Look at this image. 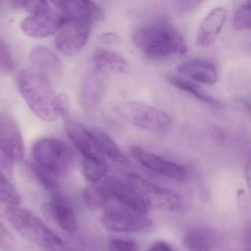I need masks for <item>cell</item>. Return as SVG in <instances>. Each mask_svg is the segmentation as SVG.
Instances as JSON below:
<instances>
[{"mask_svg":"<svg viewBox=\"0 0 251 251\" xmlns=\"http://www.w3.org/2000/svg\"><path fill=\"white\" fill-rule=\"evenodd\" d=\"M233 27L235 30H251V1L242 4L233 17Z\"/></svg>","mask_w":251,"mask_h":251,"instance_id":"83f0119b","label":"cell"},{"mask_svg":"<svg viewBox=\"0 0 251 251\" xmlns=\"http://www.w3.org/2000/svg\"><path fill=\"white\" fill-rule=\"evenodd\" d=\"M227 12L218 7L210 11L204 18L197 33L196 44L201 48L211 46L217 40L227 20Z\"/></svg>","mask_w":251,"mask_h":251,"instance_id":"2e32d148","label":"cell"},{"mask_svg":"<svg viewBox=\"0 0 251 251\" xmlns=\"http://www.w3.org/2000/svg\"><path fill=\"white\" fill-rule=\"evenodd\" d=\"M31 168L35 177L45 189L52 194L58 192L59 186L55 180V177L47 173L40 167H37L36 164H33L31 166Z\"/></svg>","mask_w":251,"mask_h":251,"instance_id":"f546056e","label":"cell"},{"mask_svg":"<svg viewBox=\"0 0 251 251\" xmlns=\"http://www.w3.org/2000/svg\"><path fill=\"white\" fill-rule=\"evenodd\" d=\"M32 154L34 164L55 177L70 173L75 161L70 145L57 138L38 141L33 145Z\"/></svg>","mask_w":251,"mask_h":251,"instance_id":"277c9868","label":"cell"},{"mask_svg":"<svg viewBox=\"0 0 251 251\" xmlns=\"http://www.w3.org/2000/svg\"><path fill=\"white\" fill-rule=\"evenodd\" d=\"M64 24V17L52 6L48 11L27 16L22 22L21 28L30 37L42 39L58 33Z\"/></svg>","mask_w":251,"mask_h":251,"instance_id":"9c48e42d","label":"cell"},{"mask_svg":"<svg viewBox=\"0 0 251 251\" xmlns=\"http://www.w3.org/2000/svg\"><path fill=\"white\" fill-rule=\"evenodd\" d=\"M19 91L33 114L48 123L58 117L55 108L57 95L51 81L32 70H23L17 77Z\"/></svg>","mask_w":251,"mask_h":251,"instance_id":"7a4b0ae2","label":"cell"},{"mask_svg":"<svg viewBox=\"0 0 251 251\" xmlns=\"http://www.w3.org/2000/svg\"><path fill=\"white\" fill-rule=\"evenodd\" d=\"M108 251H138L137 244L130 239H111L108 244Z\"/></svg>","mask_w":251,"mask_h":251,"instance_id":"d6a6232c","label":"cell"},{"mask_svg":"<svg viewBox=\"0 0 251 251\" xmlns=\"http://www.w3.org/2000/svg\"><path fill=\"white\" fill-rule=\"evenodd\" d=\"M148 251H173V248L164 241H158L151 245Z\"/></svg>","mask_w":251,"mask_h":251,"instance_id":"e575fe53","label":"cell"},{"mask_svg":"<svg viewBox=\"0 0 251 251\" xmlns=\"http://www.w3.org/2000/svg\"><path fill=\"white\" fill-rule=\"evenodd\" d=\"M135 46L149 59L164 61L186 55L188 47L181 34L165 22L138 27L132 36Z\"/></svg>","mask_w":251,"mask_h":251,"instance_id":"6da1fadb","label":"cell"},{"mask_svg":"<svg viewBox=\"0 0 251 251\" xmlns=\"http://www.w3.org/2000/svg\"><path fill=\"white\" fill-rule=\"evenodd\" d=\"M83 170L86 180L91 183H97L106 176L108 166L100 155H95L83 158Z\"/></svg>","mask_w":251,"mask_h":251,"instance_id":"d4e9b609","label":"cell"},{"mask_svg":"<svg viewBox=\"0 0 251 251\" xmlns=\"http://www.w3.org/2000/svg\"><path fill=\"white\" fill-rule=\"evenodd\" d=\"M93 25L84 20H64L55 37L57 50L67 56L78 54L87 43Z\"/></svg>","mask_w":251,"mask_h":251,"instance_id":"52a82bcc","label":"cell"},{"mask_svg":"<svg viewBox=\"0 0 251 251\" xmlns=\"http://www.w3.org/2000/svg\"><path fill=\"white\" fill-rule=\"evenodd\" d=\"M248 50H249L250 53L251 54V43L249 44V45H248Z\"/></svg>","mask_w":251,"mask_h":251,"instance_id":"74e56055","label":"cell"},{"mask_svg":"<svg viewBox=\"0 0 251 251\" xmlns=\"http://www.w3.org/2000/svg\"><path fill=\"white\" fill-rule=\"evenodd\" d=\"M93 61L96 68L105 72L127 74L130 67L127 61L118 52L111 50L100 48L94 52Z\"/></svg>","mask_w":251,"mask_h":251,"instance_id":"44dd1931","label":"cell"},{"mask_svg":"<svg viewBox=\"0 0 251 251\" xmlns=\"http://www.w3.org/2000/svg\"><path fill=\"white\" fill-rule=\"evenodd\" d=\"M130 152L133 158L145 168L152 173L169 178L182 180L188 176L184 166L165 159L139 146H132Z\"/></svg>","mask_w":251,"mask_h":251,"instance_id":"30bf717a","label":"cell"},{"mask_svg":"<svg viewBox=\"0 0 251 251\" xmlns=\"http://www.w3.org/2000/svg\"><path fill=\"white\" fill-rule=\"evenodd\" d=\"M10 6L16 9L25 10L30 14L48 11L52 8L51 2L42 0H34V1H25V0H12L8 1Z\"/></svg>","mask_w":251,"mask_h":251,"instance_id":"f1b7e54d","label":"cell"},{"mask_svg":"<svg viewBox=\"0 0 251 251\" xmlns=\"http://www.w3.org/2000/svg\"><path fill=\"white\" fill-rule=\"evenodd\" d=\"M177 8L181 14H187L195 11L202 3V1H179Z\"/></svg>","mask_w":251,"mask_h":251,"instance_id":"836d02e7","label":"cell"},{"mask_svg":"<svg viewBox=\"0 0 251 251\" xmlns=\"http://www.w3.org/2000/svg\"><path fill=\"white\" fill-rule=\"evenodd\" d=\"M30 70L49 79L57 78L63 71V63L59 57L46 47L33 48L29 55Z\"/></svg>","mask_w":251,"mask_h":251,"instance_id":"9a60e30c","label":"cell"},{"mask_svg":"<svg viewBox=\"0 0 251 251\" xmlns=\"http://www.w3.org/2000/svg\"><path fill=\"white\" fill-rule=\"evenodd\" d=\"M167 80L170 82V84L173 85L174 87L177 88V89L185 92V93L189 94L191 96L194 97L195 99L198 100L213 108H220L221 107L220 102L217 99L205 93L201 89V88H200L193 82L175 75H169L167 77Z\"/></svg>","mask_w":251,"mask_h":251,"instance_id":"7402d4cb","label":"cell"},{"mask_svg":"<svg viewBox=\"0 0 251 251\" xmlns=\"http://www.w3.org/2000/svg\"><path fill=\"white\" fill-rule=\"evenodd\" d=\"M180 75L205 85H214L218 80V73L214 64L205 59H191L177 67Z\"/></svg>","mask_w":251,"mask_h":251,"instance_id":"ac0fdd59","label":"cell"},{"mask_svg":"<svg viewBox=\"0 0 251 251\" xmlns=\"http://www.w3.org/2000/svg\"><path fill=\"white\" fill-rule=\"evenodd\" d=\"M51 3L64 20H84L95 24L104 17L102 8L92 1H53Z\"/></svg>","mask_w":251,"mask_h":251,"instance_id":"5bb4252c","label":"cell"},{"mask_svg":"<svg viewBox=\"0 0 251 251\" xmlns=\"http://www.w3.org/2000/svg\"><path fill=\"white\" fill-rule=\"evenodd\" d=\"M0 156L14 163L23 161L25 157L21 131L14 119L5 114L0 116Z\"/></svg>","mask_w":251,"mask_h":251,"instance_id":"7c38bea8","label":"cell"},{"mask_svg":"<svg viewBox=\"0 0 251 251\" xmlns=\"http://www.w3.org/2000/svg\"><path fill=\"white\" fill-rule=\"evenodd\" d=\"M5 214L11 226L23 237L46 251H61L64 242L36 214L26 208L6 206Z\"/></svg>","mask_w":251,"mask_h":251,"instance_id":"3957f363","label":"cell"},{"mask_svg":"<svg viewBox=\"0 0 251 251\" xmlns=\"http://www.w3.org/2000/svg\"><path fill=\"white\" fill-rule=\"evenodd\" d=\"M100 222L107 230L118 233H141L148 231L152 226V220L145 214L120 206L105 209Z\"/></svg>","mask_w":251,"mask_h":251,"instance_id":"8992f818","label":"cell"},{"mask_svg":"<svg viewBox=\"0 0 251 251\" xmlns=\"http://www.w3.org/2000/svg\"><path fill=\"white\" fill-rule=\"evenodd\" d=\"M64 129L67 136L83 158L100 155L94 148L89 127L69 116L64 119Z\"/></svg>","mask_w":251,"mask_h":251,"instance_id":"d6986e66","label":"cell"},{"mask_svg":"<svg viewBox=\"0 0 251 251\" xmlns=\"http://www.w3.org/2000/svg\"><path fill=\"white\" fill-rule=\"evenodd\" d=\"M247 233H250V234H251V226L249 227V228L248 229V230H247Z\"/></svg>","mask_w":251,"mask_h":251,"instance_id":"f35d334b","label":"cell"},{"mask_svg":"<svg viewBox=\"0 0 251 251\" xmlns=\"http://www.w3.org/2000/svg\"><path fill=\"white\" fill-rule=\"evenodd\" d=\"M103 186L113 198L131 211L145 214L151 208L148 200L127 180L123 181L117 177H108L105 178Z\"/></svg>","mask_w":251,"mask_h":251,"instance_id":"8fae6325","label":"cell"},{"mask_svg":"<svg viewBox=\"0 0 251 251\" xmlns=\"http://www.w3.org/2000/svg\"><path fill=\"white\" fill-rule=\"evenodd\" d=\"M111 198H113L112 196L103 185L101 186H89L83 192V201L86 206L91 209L106 208Z\"/></svg>","mask_w":251,"mask_h":251,"instance_id":"cb8c5ba5","label":"cell"},{"mask_svg":"<svg viewBox=\"0 0 251 251\" xmlns=\"http://www.w3.org/2000/svg\"><path fill=\"white\" fill-rule=\"evenodd\" d=\"M91 139L95 151L100 155L121 165L127 166L129 161L114 139L105 131L98 128H89Z\"/></svg>","mask_w":251,"mask_h":251,"instance_id":"ffe728a7","label":"cell"},{"mask_svg":"<svg viewBox=\"0 0 251 251\" xmlns=\"http://www.w3.org/2000/svg\"><path fill=\"white\" fill-rule=\"evenodd\" d=\"M0 248L2 251H15L17 249L15 238L2 223L0 225Z\"/></svg>","mask_w":251,"mask_h":251,"instance_id":"1f68e13d","label":"cell"},{"mask_svg":"<svg viewBox=\"0 0 251 251\" xmlns=\"http://www.w3.org/2000/svg\"><path fill=\"white\" fill-rule=\"evenodd\" d=\"M108 75L106 72L94 69L85 77L81 92V103L87 113H94L100 105L106 90Z\"/></svg>","mask_w":251,"mask_h":251,"instance_id":"4fadbf2b","label":"cell"},{"mask_svg":"<svg viewBox=\"0 0 251 251\" xmlns=\"http://www.w3.org/2000/svg\"><path fill=\"white\" fill-rule=\"evenodd\" d=\"M14 67V59L11 50L2 39L0 41V67L4 73L12 71Z\"/></svg>","mask_w":251,"mask_h":251,"instance_id":"4dcf8cb0","label":"cell"},{"mask_svg":"<svg viewBox=\"0 0 251 251\" xmlns=\"http://www.w3.org/2000/svg\"><path fill=\"white\" fill-rule=\"evenodd\" d=\"M184 245L188 251H212L214 237L205 229H195L185 236Z\"/></svg>","mask_w":251,"mask_h":251,"instance_id":"603a6c76","label":"cell"},{"mask_svg":"<svg viewBox=\"0 0 251 251\" xmlns=\"http://www.w3.org/2000/svg\"><path fill=\"white\" fill-rule=\"evenodd\" d=\"M232 109L236 119L251 133V103L245 100L238 98L233 101Z\"/></svg>","mask_w":251,"mask_h":251,"instance_id":"4316f807","label":"cell"},{"mask_svg":"<svg viewBox=\"0 0 251 251\" xmlns=\"http://www.w3.org/2000/svg\"><path fill=\"white\" fill-rule=\"evenodd\" d=\"M127 181L133 184L148 200L151 208L175 210L180 205L177 194L149 181L137 174L127 175Z\"/></svg>","mask_w":251,"mask_h":251,"instance_id":"ba28073f","label":"cell"},{"mask_svg":"<svg viewBox=\"0 0 251 251\" xmlns=\"http://www.w3.org/2000/svg\"><path fill=\"white\" fill-rule=\"evenodd\" d=\"M245 176L246 178L247 184L251 196V159L247 162L245 167Z\"/></svg>","mask_w":251,"mask_h":251,"instance_id":"d590c367","label":"cell"},{"mask_svg":"<svg viewBox=\"0 0 251 251\" xmlns=\"http://www.w3.org/2000/svg\"><path fill=\"white\" fill-rule=\"evenodd\" d=\"M0 200L7 206H17L21 202V197L15 188L11 184L8 177L1 173Z\"/></svg>","mask_w":251,"mask_h":251,"instance_id":"484cf974","label":"cell"},{"mask_svg":"<svg viewBox=\"0 0 251 251\" xmlns=\"http://www.w3.org/2000/svg\"><path fill=\"white\" fill-rule=\"evenodd\" d=\"M101 40L102 42H106V43H112V42H117L118 40V38L116 35L112 34V33H106V34L102 35Z\"/></svg>","mask_w":251,"mask_h":251,"instance_id":"8d00e7d4","label":"cell"},{"mask_svg":"<svg viewBox=\"0 0 251 251\" xmlns=\"http://www.w3.org/2000/svg\"><path fill=\"white\" fill-rule=\"evenodd\" d=\"M117 115L126 123L153 133H164L173 125V119L165 111L140 102H127L116 108Z\"/></svg>","mask_w":251,"mask_h":251,"instance_id":"5b68a950","label":"cell"},{"mask_svg":"<svg viewBox=\"0 0 251 251\" xmlns=\"http://www.w3.org/2000/svg\"><path fill=\"white\" fill-rule=\"evenodd\" d=\"M50 211L58 226L67 233L77 230V219L72 202L59 192L52 194L49 203Z\"/></svg>","mask_w":251,"mask_h":251,"instance_id":"e0dca14e","label":"cell"}]
</instances>
